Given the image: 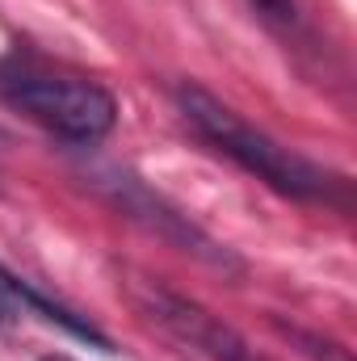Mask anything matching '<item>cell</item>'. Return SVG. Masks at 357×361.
<instances>
[{"label":"cell","mask_w":357,"mask_h":361,"mask_svg":"<svg viewBox=\"0 0 357 361\" xmlns=\"http://www.w3.org/2000/svg\"><path fill=\"white\" fill-rule=\"evenodd\" d=\"M177 101H181V114L189 118V126L210 147H219L227 160H236L244 173L261 177L265 185L290 193V197H324L328 193V173H320L311 160L294 156L290 147L273 143L265 130H257L253 122H244L214 92L198 89V85H185L177 92Z\"/></svg>","instance_id":"1"},{"label":"cell","mask_w":357,"mask_h":361,"mask_svg":"<svg viewBox=\"0 0 357 361\" xmlns=\"http://www.w3.org/2000/svg\"><path fill=\"white\" fill-rule=\"evenodd\" d=\"M8 97L68 143H97L118 122V101L101 85L76 76H25L13 85Z\"/></svg>","instance_id":"2"},{"label":"cell","mask_w":357,"mask_h":361,"mask_svg":"<svg viewBox=\"0 0 357 361\" xmlns=\"http://www.w3.org/2000/svg\"><path fill=\"white\" fill-rule=\"evenodd\" d=\"M126 286H131L135 307H139L156 328H164L169 336H177L181 345L206 353L210 361H261L257 349H253L236 328H227L223 319H214L206 307L181 298L177 290H169V286H160V281H152V277H135V281H126Z\"/></svg>","instance_id":"3"},{"label":"cell","mask_w":357,"mask_h":361,"mask_svg":"<svg viewBox=\"0 0 357 361\" xmlns=\"http://www.w3.org/2000/svg\"><path fill=\"white\" fill-rule=\"evenodd\" d=\"M253 4L261 8V17L277 21V25H290V21L298 17V4H294V0H253Z\"/></svg>","instance_id":"4"},{"label":"cell","mask_w":357,"mask_h":361,"mask_svg":"<svg viewBox=\"0 0 357 361\" xmlns=\"http://www.w3.org/2000/svg\"><path fill=\"white\" fill-rule=\"evenodd\" d=\"M42 361H72V357H63V353H55V357H42Z\"/></svg>","instance_id":"5"}]
</instances>
